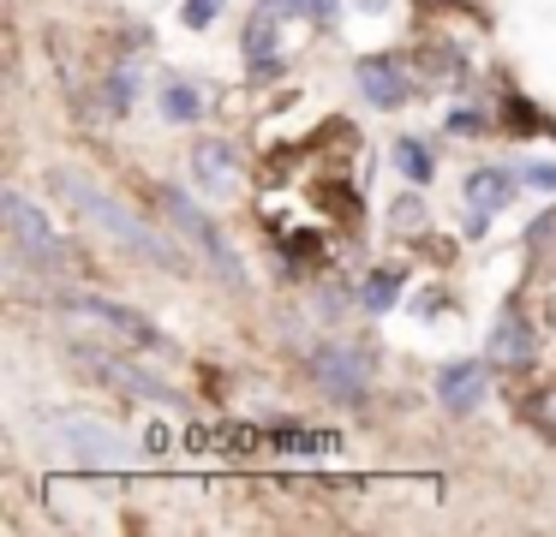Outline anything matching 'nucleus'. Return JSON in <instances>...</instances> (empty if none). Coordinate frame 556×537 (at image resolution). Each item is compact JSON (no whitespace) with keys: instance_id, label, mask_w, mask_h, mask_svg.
I'll return each instance as SVG.
<instances>
[{"instance_id":"obj_12","label":"nucleus","mask_w":556,"mask_h":537,"mask_svg":"<svg viewBox=\"0 0 556 537\" xmlns=\"http://www.w3.org/2000/svg\"><path fill=\"white\" fill-rule=\"evenodd\" d=\"M66 436H73L78 448L90 453V460H126V453H132V448H126V442L114 436L109 424H66Z\"/></svg>"},{"instance_id":"obj_21","label":"nucleus","mask_w":556,"mask_h":537,"mask_svg":"<svg viewBox=\"0 0 556 537\" xmlns=\"http://www.w3.org/2000/svg\"><path fill=\"white\" fill-rule=\"evenodd\" d=\"M508 131H539V107H527V102H508Z\"/></svg>"},{"instance_id":"obj_13","label":"nucleus","mask_w":556,"mask_h":537,"mask_svg":"<svg viewBox=\"0 0 556 537\" xmlns=\"http://www.w3.org/2000/svg\"><path fill=\"white\" fill-rule=\"evenodd\" d=\"M198 114H204V95H198L192 84H168V90H162V119H168V126H192Z\"/></svg>"},{"instance_id":"obj_19","label":"nucleus","mask_w":556,"mask_h":537,"mask_svg":"<svg viewBox=\"0 0 556 537\" xmlns=\"http://www.w3.org/2000/svg\"><path fill=\"white\" fill-rule=\"evenodd\" d=\"M419 227H425L419 197H401V203H395V233H419Z\"/></svg>"},{"instance_id":"obj_2","label":"nucleus","mask_w":556,"mask_h":537,"mask_svg":"<svg viewBox=\"0 0 556 537\" xmlns=\"http://www.w3.org/2000/svg\"><path fill=\"white\" fill-rule=\"evenodd\" d=\"M0 209H7V227H13V239L25 245V257L37 263V269L66 274V269L78 263V257H73V245H66V239L54 233V227H49V215H42L37 203H30L25 191H18V186H7V191H0Z\"/></svg>"},{"instance_id":"obj_6","label":"nucleus","mask_w":556,"mask_h":537,"mask_svg":"<svg viewBox=\"0 0 556 537\" xmlns=\"http://www.w3.org/2000/svg\"><path fill=\"white\" fill-rule=\"evenodd\" d=\"M484 388H491L484 358H455V365L437 370V400H443L448 412H472V406L484 400Z\"/></svg>"},{"instance_id":"obj_14","label":"nucleus","mask_w":556,"mask_h":537,"mask_svg":"<svg viewBox=\"0 0 556 537\" xmlns=\"http://www.w3.org/2000/svg\"><path fill=\"white\" fill-rule=\"evenodd\" d=\"M401 281H407V274H401V269H377L371 281L359 286V305L383 317V310H389V305H395V298H401Z\"/></svg>"},{"instance_id":"obj_20","label":"nucleus","mask_w":556,"mask_h":537,"mask_svg":"<svg viewBox=\"0 0 556 537\" xmlns=\"http://www.w3.org/2000/svg\"><path fill=\"white\" fill-rule=\"evenodd\" d=\"M222 18V0H186V24L192 30H204V24H216Z\"/></svg>"},{"instance_id":"obj_22","label":"nucleus","mask_w":556,"mask_h":537,"mask_svg":"<svg viewBox=\"0 0 556 537\" xmlns=\"http://www.w3.org/2000/svg\"><path fill=\"white\" fill-rule=\"evenodd\" d=\"M527 174V186H539V191H556V162H539V167H520Z\"/></svg>"},{"instance_id":"obj_9","label":"nucleus","mask_w":556,"mask_h":537,"mask_svg":"<svg viewBox=\"0 0 556 537\" xmlns=\"http://www.w3.org/2000/svg\"><path fill=\"white\" fill-rule=\"evenodd\" d=\"M359 90H365L371 107H401L413 95V84H407V72H401L395 60H359Z\"/></svg>"},{"instance_id":"obj_18","label":"nucleus","mask_w":556,"mask_h":537,"mask_svg":"<svg viewBox=\"0 0 556 537\" xmlns=\"http://www.w3.org/2000/svg\"><path fill=\"white\" fill-rule=\"evenodd\" d=\"M264 12H276V18H329L336 0H264Z\"/></svg>"},{"instance_id":"obj_1","label":"nucleus","mask_w":556,"mask_h":537,"mask_svg":"<svg viewBox=\"0 0 556 537\" xmlns=\"http://www.w3.org/2000/svg\"><path fill=\"white\" fill-rule=\"evenodd\" d=\"M54 191H61L66 203H73L78 215H85L90 227H102L109 239H121L126 251H138V257H150L156 269H168V274H186L192 263L180 257V245H168V239L156 233V227L144 221V215H132L126 203H114L109 191H97L85 174H73V167H54Z\"/></svg>"},{"instance_id":"obj_5","label":"nucleus","mask_w":556,"mask_h":537,"mask_svg":"<svg viewBox=\"0 0 556 537\" xmlns=\"http://www.w3.org/2000/svg\"><path fill=\"white\" fill-rule=\"evenodd\" d=\"M78 358H85L97 376H109L114 388H126V394H138V400H156V406H180V394L168 388L162 376H150V370H138V365H121V358H109L102 346H78Z\"/></svg>"},{"instance_id":"obj_8","label":"nucleus","mask_w":556,"mask_h":537,"mask_svg":"<svg viewBox=\"0 0 556 537\" xmlns=\"http://www.w3.org/2000/svg\"><path fill=\"white\" fill-rule=\"evenodd\" d=\"M532 346H539V334H532V322L520 317V310H503L496 317V329H491V346H484V358L491 365H508V370H520L532 358Z\"/></svg>"},{"instance_id":"obj_7","label":"nucleus","mask_w":556,"mask_h":537,"mask_svg":"<svg viewBox=\"0 0 556 537\" xmlns=\"http://www.w3.org/2000/svg\"><path fill=\"white\" fill-rule=\"evenodd\" d=\"M66 310H78V317L102 322V329H109V334H121V341H138V346H150V341H156V329H150L144 317H132L126 305H114V298H97V293H66Z\"/></svg>"},{"instance_id":"obj_11","label":"nucleus","mask_w":556,"mask_h":537,"mask_svg":"<svg viewBox=\"0 0 556 537\" xmlns=\"http://www.w3.org/2000/svg\"><path fill=\"white\" fill-rule=\"evenodd\" d=\"M508 191H515V179H508V174H496V167H472V174H467V203H472L479 215L503 209V203H508Z\"/></svg>"},{"instance_id":"obj_16","label":"nucleus","mask_w":556,"mask_h":537,"mask_svg":"<svg viewBox=\"0 0 556 537\" xmlns=\"http://www.w3.org/2000/svg\"><path fill=\"white\" fill-rule=\"evenodd\" d=\"M138 78H144V66H138V60H121V66L109 72V107H114V114H121V107H132Z\"/></svg>"},{"instance_id":"obj_3","label":"nucleus","mask_w":556,"mask_h":537,"mask_svg":"<svg viewBox=\"0 0 556 537\" xmlns=\"http://www.w3.org/2000/svg\"><path fill=\"white\" fill-rule=\"evenodd\" d=\"M162 203H168L174 227L186 233V245H192L198 257H204V263H210V269H216L228 286H245V263H240V251H233L228 239H222V227L210 221L204 209H192V197H186V191H162Z\"/></svg>"},{"instance_id":"obj_23","label":"nucleus","mask_w":556,"mask_h":537,"mask_svg":"<svg viewBox=\"0 0 556 537\" xmlns=\"http://www.w3.org/2000/svg\"><path fill=\"white\" fill-rule=\"evenodd\" d=\"M484 119L472 114V107H455V114H448V131H460V138H467V131H479Z\"/></svg>"},{"instance_id":"obj_4","label":"nucleus","mask_w":556,"mask_h":537,"mask_svg":"<svg viewBox=\"0 0 556 537\" xmlns=\"http://www.w3.org/2000/svg\"><path fill=\"white\" fill-rule=\"evenodd\" d=\"M312 370H317V388H324L329 400H365V388H371V358L348 341L317 346Z\"/></svg>"},{"instance_id":"obj_17","label":"nucleus","mask_w":556,"mask_h":537,"mask_svg":"<svg viewBox=\"0 0 556 537\" xmlns=\"http://www.w3.org/2000/svg\"><path fill=\"white\" fill-rule=\"evenodd\" d=\"M269 48H276V12H264V7H257V12H252V30H245V54H252V60H264Z\"/></svg>"},{"instance_id":"obj_10","label":"nucleus","mask_w":556,"mask_h":537,"mask_svg":"<svg viewBox=\"0 0 556 537\" xmlns=\"http://www.w3.org/2000/svg\"><path fill=\"white\" fill-rule=\"evenodd\" d=\"M192 174H198V186H204V191L228 197V191H233V143L198 138V143H192Z\"/></svg>"},{"instance_id":"obj_15","label":"nucleus","mask_w":556,"mask_h":537,"mask_svg":"<svg viewBox=\"0 0 556 537\" xmlns=\"http://www.w3.org/2000/svg\"><path fill=\"white\" fill-rule=\"evenodd\" d=\"M395 167H401V174H407V179H413V186H425V179H431V174H437V162H431V150H425V143H419V138H401V143H395Z\"/></svg>"}]
</instances>
